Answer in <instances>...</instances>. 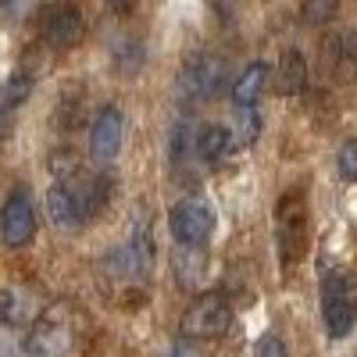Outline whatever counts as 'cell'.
Returning a JSON list of instances; mask_svg holds the SVG:
<instances>
[{"label":"cell","mask_w":357,"mask_h":357,"mask_svg":"<svg viewBox=\"0 0 357 357\" xmlns=\"http://www.w3.org/2000/svg\"><path fill=\"white\" fill-rule=\"evenodd\" d=\"M254 357H289V354H286V347H282V340H279V336H261V340H257Z\"/></svg>","instance_id":"d6986e66"},{"label":"cell","mask_w":357,"mask_h":357,"mask_svg":"<svg viewBox=\"0 0 357 357\" xmlns=\"http://www.w3.org/2000/svg\"><path fill=\"white\" fill-rule=\"evenodd\" d=\"M168 229L183 247H204L211 229H215V211L204 200H183V204L172 207Z\"/></svg>","instance_id":"5b68a950"},{"label":"cell","mask_w":357,"mask_h":357,"mask_svg":"<svg viewBox=\"0 0 357 357\" xmlns=\"http://www.w3.org/2000/svg\"><path fill=\"white\" fill-rule=\"evenodd\" d=\"M186 126H175V132H172V158L178 161V158H183V151H186Z\"/></svg>","instance_id":"44dd1931"},{"label":"cell","mask_w":357,"mask_h":357,"mask_svg":"<svg viewBox=\"0 0 357 357\" xmlns=\"http://www.w3.org/2000/svg\"><path fill=\"white\" fill-rule=\"evenodd\" d=\"M325 61L336 75H354L357 72V33L354 29H343V33H333L329 43H325Z\"/></svg>","instance_id":"30bf717a"},{"label":"cell","mask_w":357,"mask_h":357,"mask_svg":"<svg viewBox=\"0 0 357 357\" xmlns=\"http://www.w3.org/2000/svg\"><path fill=\"white\" fill-rule=\"evenodd\" d=\"M229 143H232V132H229V129H222V126H207V129L197 136L193 151H197V158H200V161L215 165V161L229 151Z\"/></svg>","instance_id":"9a60e30c"},{"label":"cell","mask_w":357,"mask_h":357,"mask_svg":"<svg viewBox=\"0 0 357 357\" xmlns=\"http://www.w3.org/2000/svg\"><path fill=\"white\" fill-rule=\"evenodd\" d=\"M47 215H50V222H54L57 229H65V232H72V229L82 225L79 207H75V200H72V193H68L65 183H54V186L47 190Z\"/></svg>","instance_id":"8fae6325"},{"label":"cell","mask_w":357,"mask_h":357,"mask_svg":"<svg viewBox=\"0 0 357 357\" xmlns=\"http://www.w3.org/2000/svg\"><path fill=\"white\" fill-rule=\"evenodd\" d=\"M172 357H200V354H197V350H193L190 343H178V347L172 350Z\"/></svg>","instance_id":"7402d4cb"},{"label":"cell","mask_w":357,"mask_h":357,"mask_svg":"<svg viewBox=\"0 0 357 357\" xmlns=\"http://www.w3.org/2000/svg\"><path fill=\"white\" fill-rule=\"evenodd\" d=\"M82 36V15L75 8H50L43 18V40L50 47H72Z\"/></svg>","instance_id":"9c48e42d"},{"label":"cell","mask_w":357,"mask_h":357,"mask_svg":"<svg viewBox=\"0 0 357 357\" xmlns=\"http://www.w3.org/2000/svg\"><path fill=\"white\" fill-rule=\"evenodd\" d=\"M336 168L343 183H357V139H347L336 154Z\"/></svg>","instance_id":"e0dca14e"},{"label":"cell","mask_w":357,"mask_h":357,"mask_svg":"<svg viewBox=\"0 0 357 357\" xmlns=\"http://www.w3.org/2000/svg\"><path fill=\"white\" fill-rule=\"evenodd\" d=\"M336 15V4L333 0H318V4H304V18L311 25H321V22H329Z\"/></svg>","instance_id":"ac0fdd59"},{"label":"cell","mask_w":357,"mask_h":357,"mask_svg":"<svg viewBox=\"0 0 357 357\" xmlns=\"http://www.w3.org/2000/svg\"><path fill=\"white\" fill-rule=\"evenodd\" d=\"M232 321V307L222 293H200L197 301L183 311V321H178V333L186 340H215L229 329Z\"/></svg>","instance_id":"7a4b0ae2"},{"label":"cell","mask_w":357,"mask_h":357,"mask_svg":"<svg viewBox=\"0 0 357 357\" xmlns=\"http://www.w3.org/2000/svg\"><path fill=\"white\" fill-rule=\"evenodd\" d=\"M0 236H4L8 247H25L29 240L36 236V211H33V200H29L25 190H15L4 200V211H0Z\"/></svg>","instance_id":"8992f818"},{"label":"cell","mask_w":357,"mask_h":357,"mask_svg":"<svg viewBox=\"0 0 357 357\" xmlns=\"http://www.w3.org/2000/svg\"><path fill=\"white\" fill-rule=\"evenodd\" d=\"M29 89H33V75H25V72L11 75L4 86H0V111H15L29 97Z\"/></svg>","instance_id":"2e32d148"},{"label":"cell","mask_w":357,"mask_h":357,"mask_svg":"<svg viewBox=\"0 0 357 357\" xmlns=\"http://www.w3.org/2000/svg\"><path fill=\"white\" fill-rule=\"evenodd\" d=\"M321 314L329 336H347L357 318V275L354 272H333L321 286Z\"/></svg>","instance_id":"6da1fadb"},{"label":"cell","mask_w":357,"mask_h":357,"mask_svg":"<svg viewBox=\"0 0 357 357\" xmlns=\"http://www.w3.org/2000/svg\"><path fill=\"white\" fill-rule=\"evenodd\" d=\"M122 136H126V118L118 107H104L97 114L93 129H89V158L97 165H111L122 151Z\"/></svg>","instance_id":"ba28073f"},{"label":"cell","mask_w":357,"mask_h":357,"mask_svg":"<svg viewBox=\"0 0 357 357\" xmlns=\"http://www.w3.org/2000/svg\"><path fill=\"white\" fill-rule=\"evenodd\" d=\"M222 82H225V61L222 57L197 54L183 65V72H178V93H183V100L200 104V100H211Z\"/></svg>","instance_id":"277c9868"},{"label":"cell","mask_w":357,"mask_h":357,"mask_svg":"<svg viewBox=\"0 0 357 357\" xmlns=\"http://www.w3.org/2000/svg\"><path fill=\"white\" fill-rule=\"evenodd\" d=\"M264 82H268V68H264V65H250L240 79H236V86H232V100L240 104L243 111H250V107L257 104V97L264 93Z\"/></svg>","instance_id":"5bb4252c"},{"label":"cell","mask_w":357,"mask_h":357,"mask_svg":"<svg viewBox=\"0 0 357 357\" xmlns=\"http://www.w3.org/2000/svg\"><path fill=\"white\" fill-rule=\"evenodd\" d=\"M275 86H279V93H286V97L301 93V89L307 86V61H304V54H301V50H289V54L279 57Z\"/></svg>","instance_id":"7c38bea8"},{"label":"cell","mask_w":357,"mask_h":357,"mask_svg":"<svg viewBox=\"0 0 357 357\" xmlns=\"http://www.w3.org/2000/svg\"><path fill=\"white\" fill-rule=\"evenodd\" d=\"M240 136H243V143H250L257 136V114H254V107L240 114Z\"/></svg>","instance_id":"ffe728a7"},{"label":"cell","mask_w":357,"mask_h":357,"mask_svg":"<svg viewBox=\"0 0 357 357\" xmlns=\"http://www.w3.org/2000/svg\"><path fill=\"white\" fill-rule=\"evenodd\" d=\"M275 222H279V250L293 264L307 254V204L301 193H286L275 207Z\"/></svg>","instance_id":"3957f363"},{"label":"cell","mask_w":357,"mask_h":357,"mask_svg":"<svg viewBox=\"0 0 357 357\" xmlns=\"http://www.w3.org/2000/svg\"><path fill=\"white\" fill-rule=\"evenodd\" d=\"M172 268H175L178 286L193 289V286H200L204 275H207V257H204L200 247H178L175 257H172Z\"/></svg>","instance_id":"4fadbf2b"},{"label":"cell","mask_w":357,"mask_h":357,"mask_svg":"<svg viewBox=\"0 0 357 357\" xmlns=\"http://www.w3.org/2000/svg\"><path fill=\"white\" fill-rule=\"evenodd\" d=\"M29 354L33 357H65L68 347H72V321L61 314V311H47L36 325L33 333H29Z\"/></svg>","instance_id":"52a82bcc"}]
</instances>
